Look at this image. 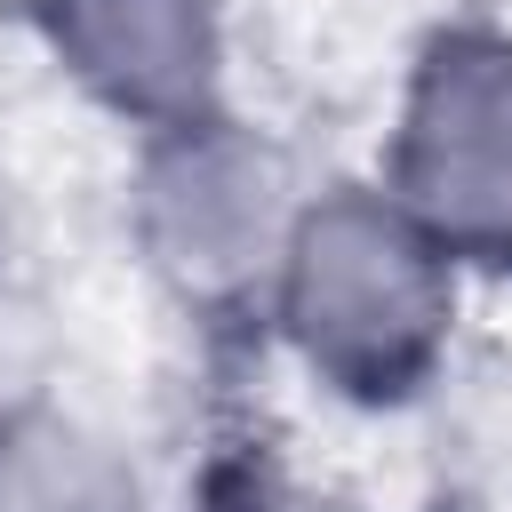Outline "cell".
Returning <instances> with one entry per match:
<instances>
[{
  "instance_id": "1",
  "label": "cell",
  "mask_w": 512,
  "mask_h": 512,
  "mask_svg": "<svg viewBox=\"0 0 512 512\" xmlns=\"http://www.w3.org/2000/svg\"><path fill=\"white\" fill-rule=\"evenodd\" d=\"M272 296L296 360L328 392L384 408V400H408L448 352L456 256L392 192L336 184L296 208Z\"/></svg>"
},
{
  "instance_id": "2",
  "label": "cell",
  "mask_w": 512,
  "mask_h": 512,
  "mask_svg": "<svg viewBox=\"0 0 512 512\" xmlns=\"http://www.w3.org/2000/svg\"><path fill=\"white\" fill-rule=\"evenodd\" d=\"M296 200H288V168L280 152L208 112L192 128L144 136V168H136V248L144 264L184 296V304H240L280 272Z\"/></svg>"
},
{
  "instance_id": "3",
  "label": "cell",
  "mask_w": 512,
  "mask_h": 512,
  "mask_svg": "<svg viewBox=\"0 0 512 512\" xmlns=\"http://www.w3.org/2000/svg\"><path fill=\"white\" fill-rule=\"evenodd\" d=\"M384 192L448 256L512 264V40L504 32L448 24L416 56Z\"/></svg>"
},
{
  "instance_id": "4",
  "label": "cell",
  "mask_w": 512,
  "mask_h": 512,
  "mask_svg": "<svg viewBox=\"0 0 512 512\" xmlns=\"http://www.w3.org/2000/svg\"><path fill=\"white\" fill-rule=\"evenodd\" d=\"M56 64L136 136L224 112V24L216 0H32Z\"/></svg>"
},
{
  "instance_id": "5",
  "label": "cell",
  "mask_w": 512,
  "mask_h": 512,
  "mask_svg": "<svg viewBox=\"0 0 512 512\" xmlns=\"http://www.w3.org/2000/svg\"><path fill=\"white\" fill-rule=\"evenodd\" d=\"M0 512H136V472L48 400L0 408Z\"/></svg>"
},
{
  "instance_id": "6",
  "label": "cell",
  "mask_w": 512,
  "mask_h": 512,
  "mask_svg": "<svg viewBox=\"0 0 512 512\" xmlns=\"http://www.w3.org/2000/svg\"><path fill=\"white\" fill-rule=\"evenodd\" d=\"M208 512H328V504H312V496H296L264 472H232V480L208 488Z\"/></svg>"
},
{
  "instance_id": "7",
  "label": "cell",
  "mask_w": 512,
  "mask_h": 512,
  "mask_svg": "<svg viewBox=\"0 0 512 512\" xmlns=\"http://www.w3.org/2000/svg\"><path fill=\"white\" fill-rule=\"evenodd\" d=\"M8 256H16V200H8V176H0V272H8Z\"/></svg>"
}]
</instances>
